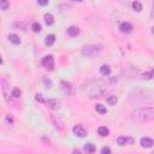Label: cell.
<instances>
[{"label":"cell","instance_id":"28","mask_svg":"<svg viewBox=\"0 0 154 154\" xmlns=\"http://www.w3.org/2000/svg\"><path fill=\"white\" fill-rule=\"evenodd\" d=\"M110 82H111L112 84H115V83L118 82V78H117V77H111V78H110Z\"/></svg>","mask_w":154,"mask_h":154},{"label":"cell","instance_id":"29","mask_svg":"<svg viewBox=\"0 0 154 154\" xmlns=\"http://www.w3.org/2000/svg\"><path fill=\"white\" fill-rule=\"evenodd\" d=\"M72 154H81V151H79L78 148H75V149L72 151Z\"/></svg>","mask_w":154,"mask_h":154},{"label":"cell","instance_id":"7","mask_svg":"<svg viewBox=\"0 0 154 154\" xmlns=\"http://www.w3.org/2000/svg\"><path fill=\"white\" fill-rule=\"evenodd\" d=\"M46 102H47V105L52 108V110H59V108H60V102H59L58 99H49Z\"/></svg>","mask_w":154,"mask_h":154},{"label":"cell","instance_id":"12","mask_svg":"<svg viewBox=\"0 0 154 154\" xmlns=\"http://www.w3.org/2000/svg\"><path fill=\"white\" fill-rule=\"evenodd\" d=\"M9 40H10V42H12L13 45H19L21 43V39H19L18 35H16V34H10Z\"/></svg>","mask_w":154,"mask_h":154},{"label":"cell","instance_id":"9","mask_svg":"<svg viewBox=\"0 0 154 154\" xmlns=\"http://www.w3.org/2000/svg\"><path fill=\"white\" fill-rule=\"evenodd\" d=\"M67 34H69L70 36H77L79 34V29L75 25H71V27L67 28Z\"/></svg>","mask_w":154,"mask_h":154},{"label":"cell","instance_id":"18","mask_svg":"<svg viewBox=\"0 0 154 154\" xmlns=\"http://www.w3.org/2000/svg\"><path fill=\"white\" fill-rule=\"evenodd\" d=\"M131 6H133V10L136 11V12H140V11L142 10V4L140 1H134L133 4H131Z\"/></svg>","mask_w":154,"mask_h":154},{"label":"cell","instance_id":"8","mask_svg":"<svg viewBox=\"0 0 154 154\" xmlns=\"http://www.w3.org/2000/svg\"><path fill=\"white\" fill-rule=\"evenodd\" d=\"M141 146L145 147V148H151L153 146V140L151 137H142L141 139Z\"/></svg>","mask_w":154,"mask_h":154},{"label":"cell","instance_id":"26","mask_svg":"<svg viewBox=\"0 0 154 154\" xmlns=\"http://www.w3.org/2000/svg\"><path fill=\"white\" fill-rule=\"evenodd\" d=\"M5 122H6L7 124H10V125H12V124H13V118L11 117L10 115H7L6 118H5Z\"/></svg>","mask_w":154,"mask_h":154},{"label":"cell","instance_id":"16","mask_svg":"<svg viewBox=\"0 0 154 154\" xmlns=\"http://www.w3.org/2000/svg\"><path fill=\"white\" fill-rule=\"evenodd\" d=\"M100 71H101L102 75L108 76V75H110V73H111V67L108 66V65H101V67H100Z\"/></svg>","mask_w":154,"mask_h":154},{"label":"cell","instance_id":"30","mask_svg":"<svg viewBox=\"0 0 154 154\" xmlns=\"http://www.w3.org/2000/svg\"><path fill=\"white\" fill-rule=\"evenodd\" d=\"M0 64H3V58H1V54H0Z\"/></svg>","mask_w":154,"mask_h":154},{"label":"cell","instance_id":"1","mask_svg":"<svg viewBox=\"0 0 154 154\" xmlns=\"http://www.w3.org/2000/svg\"><path fill=\"white\" fill-rule=\"evenodd\" d=\"M154 119V108L151 107H145V108H139L134 112V121L139 123H146L151 122Z\"/></svg>","mask_w":154,"mask_h":154},{"label":"cell","instance_id":"24","mask_svg":"<svg viewBox=\"0 0 154 154\" xmlns=\"http://www.w3.org/2000/svg\"><path fill=\"white\" fill-rule=\"evenodd\" d=\"M142 78H145V79H152L153 78V70H151L149 72L143 73V77H142Z\"/></svg>","mask_w":154,"mask_h":154},{"label":"cell","instance_id":"21","mask_svg":"<svg viewBox=\"0 0 154 154\" xmlns=\"http://www.w3.org/2000/svg\"><path fill=\"white\" fill-rule=\"evenodd\" d=\"M31 29H33L34 33H40V31H41V24L37 23V22H35V23H33Z\"/></svg>","mask_w":154,"mask_h":154},{"label":"cell","instance_id":"5","mask_svg":"<svg viewBox=\"0 0 154 154\" xmlns=\"http://www.w3.org/2000/svg\"><path fill=\"white\" fill-rule=\"evenodd\" d=\"M119 29H121V31L123 34H129V33L133 31L134 27L131 23H129V22H123V23L121 24V27H119Z\"/></svg>","mask_w":154,"mask_h":154},{"label":"cell","instance_id":"27","mask_svg":"<svg viewBox=\"0 0 154 154\" xmlns=\"http://www.w3.org/2000/svg\"><path fill=\"white\" fill-rule=\"evenodd\" d=\"M37 5H41V6H46V5H48V1H47V0H39Z\"/></svg>","mask_w":154,"mask_h":154},{"label":"cell","instance_id":"3","mask_svg":"<svg viewBox=\"0 0 154 154\" xmlns=\"http://www.w3.org/2000/svg\"><path fill=\"white\" fill-rule=\"evenodd\" d=\"M42 65L43 67H46L48 70H53L54 69V59L52 55H46L42 58Z\"/></svg>","mask_w":154,"mask_h":154},{"label":"cell","instance_id":"14","mask_svg":"<svg viewBox=\"0 0 154 154\" xmlns=\"http://www.w3.org/2000/svg\"><path fill=\"white\" fill-rule=\"evenodd\" d=\"M55 42V36L53 34H51V35H47L46 39H45V43L47 45V46H52V45Z\"/></svg>","mask_w":154,"mask_h":154},{"label":"cell","instance_id":"20","mask_svg":"<svg viewBox=\"0 0 154 154\" xmlns=\"http://www.w3.org/2000/svg\"><path fill=\"white\" fill-rule=\"evenodd\" d=\"M107 104L108 105H116L117 104V101H118V99H117V96H108V98H107Z\"/></svg>","mask_w":154,"mask_h":154},{"label":"cell","instance_id":"15","mask_svg":"<svg viewBox=\"0 0 154 154\" xmlns=\"http://www.w3.org/2000/svg\"><path fill=\"white\" fill-rule=\"evenodd\" d=\"M61 89H63V92H64L65 94H70V93H71V87H70V84L66 83V82H64V81L61 82Z\"/></svg>","mask_w":154,"mask_h":154},{"label":"cell","instance_id":"13","mask_svg":"<svg viewBox=\"0 0 154 154\" xmlns=\"http://www.w3.org/2000/svg\"><path fill=\"white\" fill-rule=\"evenodd\" d=\"M45 22H46L47 25H52L54 23V17H53V15L49 13V12L45 15Z\"/></svg>","mask_w":154,"mask_h":154},{"label":"cell","instance_id":"22","mask_svg":"<svg viewBox=\"0 0 154 154\" xmlns=\"http://www.w3.org/2000/svg\"><path fill=\"white\" fill-rule=\"evenodd\" d=\"M21 94H22V93H21V90H19L18 88H15V89L12 90V96H13L15 99H18L19 96H21Z\"/></svg>","mask_w":154,"mask_h":154},{"label":"cell","instance_id":"6","mask_svg":"<svg viewBox=\"0 0 154 154\" xmlns=\"http://www.w3.org/2000/svg\"><path fill=\"white\" fill-rule=\"evenodd\" d=\"M134 140L130 139V137H127V136H119V137L117 139V143L118 146H125V145H130L133 143Z\"/></svg>","mask_w":154,"mask_h":154},{"label":"cell","instance_id":"23","mask_svg":"<svg viewBox=\"0 0 154 154\" xmlns=\"http://www.w3.org/2000/svg\"><path fill=\"white\" fill-rule=\"evenodd\" d=\"M35 99H36V101L41 102V104H43V102H46V99H45L41 94H36V95H35Z\"/></svg>","mask_w":154,"mask_h":154},{"label":"cell","instance_id":"4","mask_svg":"<svg viewBox=\"0 0 154 154\" xmlns=\"http://www.w3.org/2000/svg\"><path fill=\"white\" fill-rule=\"evenodd\" d=\"M72 131L76 136H78V137H85V136H87V130H85L82 125H75V127L72 128Z\"/></svg>","mask_w":154,"mask_h":154},{"label":"cell","instance_id":"2","mask_svg":"<svg viewBox=\"0 0 154 154\" xmlns=\"http://www.w3.org/2000/svg\"><path fill=\"white\" fill-rule=\"evenodd\" d=\"M102 51V47L99 45H88V46H84L82 48V54L85 57H89V58H93L95 55H99Z\"/></svg>","mask_w":154,"mask_h":154},{"label":"cell","instance_id":"11","mask_svg":"<svg viewBox=\"0 0 154 154\" xmlns=\"http://www.w3.org/2000/svg\"><path fill=\"white\" fill-rule=\"evenodd\" d=\"M98 133L100 136H102V137H106V136L110 135V129H108L107 127H100L98 129Z\"/></svg>","mask_w":154,"mask_h":154},{"label":"cell","instance_id":"17","mask_svg":"<svg viewBox=\"0 0 154 154\" xmlns=\"http://www.w3.org/2000/svg\"><path fill=\"white\" fill-rule=\"evenodd\" d=\"M95 110H96V112H98V113H100V115H105V113H107V108L105 106L100 105V104H98L95 106Z\"/></svg>","mask_w":154,"mask_h":154},{"label":"cell","instance_id":"25","mask_svg":"<svg viewBox=\"0 0 154 154\" xmlns=\"http://www.w3.org/2000/svg\"><path fill=\"white\" fill-rule=\"evenodd\" d=\"M101 154H111V148L107 147V146L102 147L101 148Z\"/></svg>","mask_w":154,"mask_h":154},{"label":"cell","instance_id":"19","mask_svg":"<svg viewBox=\"0 0 154 154\" xmlns=\"http://www.w3.org/2000/svg\"><path fill=\"white\" fill-rule=\"evenodd\" d=\"M9 7H10V3L7 0H0V9L6 11V10H9Z\"/></svg>","mask_w":154,"mask_h":154},{"label":"cell","instance_id":"10","mask_svg":"<svg viewBox=\"0 0 154 154\" xmlns=\"http://www.w3.org/2000/svg\"><path fill=\"white\" fill-rule=\"evenodd\" d=\"M84 151H85V153L87 154H93L95 151H96V148H95V146L93 145V143H85L84 145Z\"/></svg>","mask_w":154,"mask_h":154}]
</instances>
